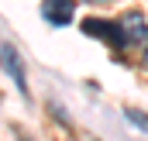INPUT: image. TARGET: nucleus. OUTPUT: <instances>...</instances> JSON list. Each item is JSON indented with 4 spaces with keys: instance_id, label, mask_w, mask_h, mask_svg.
Here are the masks:
<instances>
[{
    "instance_id": "nucleus-4",
    "label": "nucleus",
    "mask_w": 148,
    "mask_h": 141,
    "mask_svg": "<svg viewBox=\"0 0 148 141\" xmlns=\"http://www.w3.org/2000/svg\"><path fill=\"white\" fill-rule=\"evenodd\" d=\"M121 35H124V45H148V21L141 14H124Z\"/></svg>"
},
{
    "instance_id": "nucleus-7",
    "label": "nucleus",
    "mask_w": 148,
    "mask_h": 141,
    "mask_svg": "<svg viewBox=\"0 0 148 141\" xmlns=\"http://www.w3.org/2000/svg\"><path fill=\"white\" fill-rule=\"evenodd\" d=\"M21 141H31V138H21Z\"/></svg>"
},
{
    "instance_id": "nucleus-2",
    "label": "nucleus",
    "mask_w": 148,
    "mask_h": 141,
    "mask_svg": "<svg viewBox=\"0 0 148 141\" xmlns=\"http://www.w3.org/2000/svg\"><path fill=\"white\" fill-rule=\"evenodd\" d=\"M0 66H3V72L14 79V86H17V93L28 100V72H24V62H21V55H17V48L14 45H0Z\"/></svg>"
},
{
    "instance_id": "nucleus-6",
    "label": "nucleus",
    "mask_w": 148,
    "mask_h": 141,
    "mask_svg": "<svg viewBox=\"0 0 148 141\" xmlns=\"http://www.w3.org/2000/svg\"><path fill=\"white\" fill-rule=\"evenodd\" d=\"M90 3H107V0H90Z\"/></svg>"
},
{
    "instance_id": "nucleus-1",
    "label": "nucleus",
    "mask_w": 148,
    "mask_h": 141,
    "mask_svg": "<svg viewBox=\"0 0 148 141\" xmlns=\"http://www.w3.org/2000/svg\"><path fill=\"white\" fill-rule=\"evenodd\" d=\"M83 35H90V38H100V41H107L110 48H127V45H124V35H121V21L86 17V21H83Z\"/></svg>"
},
{
    "instance_id": "nucleus-8",
    "label": "nucleus",
    "mask_w": 148,
    "mask_h": 141,
    "mask_svg": "<svg viewBox=\"0 0 148 141\" xmlns=\"http://www.w3.org/2000/svg\"><path fill=\"white\" fill-rule=\"evenodd\" d=\"M145 62H148V55H145Z\"/></svg>"
},
{
    "instance_id": "nucleus-3",
    "label": "nucleus",
    "mask_w": 148,
    "mask_h": 141,
    "mask_svg": "<svg viewBox=\"0 0 148 141\" xmlns=\"http://www.w3.org/2000/svg\"><path fill=\"white\" fill-rule=\"evenodd\" d=\"M41 17L52 28H66V24H73V17H76V3L73 0H45L41 3Z\"/></svg>"
},
{
    "instance_id": "nucleus-5",
    "label": "nucleus",
    "mask_w": 148,
    "mask_h": 141,
    "mask_svg": "<svg viewBox=\"0 0 148 141\" xmlns=\"http://www.w3.org/2000/svg\"><path fill=\"white\" fill-rule=\"evenodd\" d=\"M124 117H127V120H131L134 127H141V131H148V117H141V110H131V107H127V110H124Z\"/></svg>"
}]
</instances>
